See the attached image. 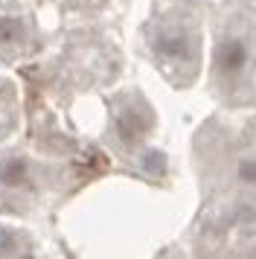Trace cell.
Segmentation results:
<instances>
[{"label":"cell","mask_w":256,"mask_h":259,"mask_svg":"<svg viewBox=\"0 0 256 259\" xmlns=\"http://www.w3.org/2000/svg\"><path fill=\"white\" fill-rule=\"evenodd\" d=\"M154 53L163 61H186L189 53H192L189 35H186L184 29H163L160 35L154 38Z\"/></svg>","instance_id":"obj_1"},{"label":"cell","mask_w":256,"mask_h":259,"mask_svg":"<svg viewBox=\"0 0 256 259\" xmlns=\"http://www.w3.org/2000/svg\"><path fill=\"white\" fill-rule=\"evenodd\" d=\"M244 64H247V47H244V41H239V38L221 41L219 50H216V67H219L221 76H236V73L244 70Z\"/></svg>","instance_id":"obj_2"},{"label":"cell","mask_w":256,"mask_h":259,"mask_svg":"<svg viewBox=\"0 0 256 259\" xmlns=\"http://www.w3.org/2000/svg\"><path fill=\"white\" fill-rule=\"evenodd\" d=\"M29 175H32V169H29V163L23 157H6L0 163V184L9 189H18L23 184H29Z\"/></svg>","instance_id":"obj_3"},{"label":"cell","mask_w":256,"mask_h":259,"mask_svg":"<svg viewBox=\"0 0 256 259\" xmlns=\"http://www.w3.org/2000/svg\"><path fill=\"white\" fill-rule=\"evenodd\" d=\"M116 128H119V137H122V140L131 143L146 131V117L140 114L137 108H125V111L119 114V119H116Z\"/></svg>","instance_id":"obj_4"},{"label":"cell","mask_w":256,"mask_h":259,"mask_svg":"<svg viewBox=\"0 0 256 259\" xmlns=\"http://www.w3.org/2000/svg\"><path fill=\"white\" fill-rule=\"evenodd\" d=\"M23 38V26L12 15H0V44H15Z\"/></svg>","instance_id":"obj_5"},{"label":"cell","mask_w":256,"mask_h":259,"mask_svg":"<svg viewBox=\"0 0 256 259\" xmlns=\"http://www.w3.org/2000/svg\"><path fill=\"white\" fill-rule=\"evenodd\" d=\"M239 178L247 181V184H253L256 181V160H244V163L239 166Z\"/></svg>","instance_id":"obj_6"},{"label":"cell","mask_w":256,"mask_h":259,"mask_svg":"<svg viewBox=\"0 0 256 259\" xmlns=\"http://www.w3.org/2000/svg\"><path fill=\"white\" fill-rule=\"evenodd\" d=\"M146 166H149L151 172H160V169H163V157H160V152H149V160H146Z\"/></svg>","instance_id":"obj_7"}]
</instances>
